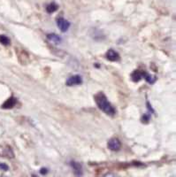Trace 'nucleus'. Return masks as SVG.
I'll list each match as a JSON object with an SVG mask.
<instances>
[{
	"label": "nucleus",
	"instance_id": "ddd939ff",
	"mask_svg": "<svg viewBox=\"0 0 176 177\" xmlns=\"http://www.w3.org/2000/svg\"><path fill=\"white\" fill-rule=\"evenodd\" d=\"M0 43H1L3 45L7 46V45H9V44L11 43V41H10L9 37L5 36V35H0Z\"/></svg>",
	"mask_w": 176,
	"mask_h": 177
},
{
	"label": "nucleus",
	"instance_id": "7ed1b4c3",
	"mask_svg": "<svg viewBox=\"0 0 176 177\" xmlns=\"http://www.w3.org/2000/svg\"><path fill=\"white\" fill-rule=\"evenodd\" d=\"M56 22H57L58 27H59V29L62 32H66L68 30V28L70 27V22L68 20H66V19L62 18V17L58 18Z\"/></svg>",
	"mask_w": 176,
	"mask_h": 177
},
{
	"label": "nucleus",
	"instance_id": "423d86ee",
	"mask_svg": "<svg viewBox=\"0 0 176 177\" xmlns=\"http://www.w3.org/2000/svg\"><path fill=\"white\" fill-rule=\"evenodd\" d=\"M106 58L110 61H118L120 59V55H119V53L116 51H114L113 49H110L106 52Z\"/></svg>",
	"mask_w": 176,
	"mask_h": 177
},
{
	"label": "nucleus",
	"instance_id": "39448f33",
	"mask_svg": "<svg viewBox=\"0 0 176 177\" xmlns=\"http://www.w3.org/2000/svg\"><path fill=\"white\" fill-rule=\"evenodd\" d=\"M82 79L79 74L76 75H73L71 77H69L66 81V85L67 86H74V85H79L82 84Z\"/></svg>",
	"mask_w": 176,
	"mask_h": 177
},
{
	"label": "nucleus",
	"instance_id": "2eb2a0df",
	"mask_svg": "<svg viewBox=\"0 0 176 177\" xmlns=\"http://www.w3.org/2000/svg\"><path fill=\"white\" fill-rule=\"evenodd\" d=\"M9 169L8 166L4 163H0V170H3V171H7Z\"/></svg>",
	"mask_w": 176,
	"mask_h": 177
},
{
	"label": "nucleus",
	"instance_id": "6e6552de",
	"mask_svg": "<svg viewBox=\"0 0 176 177\" xmlns=\"http://www.w3.org/2000/svg\"><path fill=\"white\" fill-rule=\"evenodd\" d=\"M16 102H17L16 98H14L13 97H12V98H10L8 100H6L2 105V108L3 109H11V108H12L16 105Z\"/></svg>",
	"mask_w": 176,
	"mask_h": 177
},
{
	"label": "nucleus",
	"instance_id": "9d476101",
	"mask_svg": "<svg viewBox=\"0 0 176 177\" xmlns=\"http://www.w3.org/2000/svg\"><path fill=\"white\" fill-rule=\"evenodd\" d=\"M58 9V4L55 2H51L46 5V12L48 13H53Z\"/></svg>",
	"mask_w": 176,
	"mask_h": 177
},
{
	"label": "nucleus",
	"instance_id": "0eeeda50",
	"mask_svg": "<svg viewBox=\"0 0 176 177\" xmlns=\"http://www.w3.org/2000/svg\"><path fill=\"white\" fill-rule=\"evenodd\" d=\"M71 167L72 168L74 169V174L77 176H81L82 175V167L80 163L76 162V161H71Z\"/></svg>",
	"mask_w": 176,
	"mask_h": 177
},
{
	"label": "nucleus",
	"instance_id": "4468645a",
	"mask_svg": "<svg viewBox=\"0 0 176 177\" xmlns=\"http://www.w3.org/2000/svg\"><path fill=\"white\" fill-rule=\"evenodd\" d=\"M150 121V115L149 114H144V116H142V121L144 123H148V121Z\"/></svg>",
	"mask_w": 176,
	"mask_h": 177
},
{
	"label": "nucleus",
	"instance_id": "f03ea898",
	"mask_svg": "<svg viewBox=\"0 0 176 177\" xmlns=\"http://www.w3.org/2000/svg\"><path fill=\"white\" fill-rule=\"evenodd\" d=\"M107 146H108V148L111 151H113V152H118L121 148V143H120V141L118 138L113 137V138H111L108 141Z\"/></svg>",
	"mask_w": 176,
	"mask_h": 177
},
{
	"label": "nucleus",
	"instance_id": "dca6fc26",
	"mask_svg": "<svg viewBox=\"0 0 176 177\" xmlns=\"http://www.w3.org/2000/svg\"><path fill=\"white\" fill-rule=\"evenodd\" d=\"M48 172H49V170H48L46 168H41V169H40V174H41V175H43V176H45V175H47V174H48Z\"/></svg>",
	"mask_w": 176,
	"mask_h": 177
},
{
	"label": "nucleus",
	"instance_id": "f8f14e48",
	"mask_svg": "<svg viewBox=\"0 0 176 177\" xmlns=\"http://www.w3.org/2000/svg\"><path fill=\"white\" fill-rule=\"evenodd\" d=\"M143 78H144L147 81V82H149L151 84H153L156 82V80H157V78L155 76L151 75V74H149L146 72H143Z\"/></svg>",
	"mask_w": 176,
	"mask_h": 177
},
{
	"label": "nucleus",
	"instance_id": "20e7f679",
	"mask_svg": "<svg viewBox=\"0 0 176 177\" xmlns=\"http://www.w3.org/2000/svg\"><path fill=\"white\" fill-rule=\"evenodd\" d=\"M0 156L1 157H5L8 159H12L14 158L13 152L10 146H1L0 145Z\"/></svg>",
	"mask_w": 176,
	"mask_h": 177
},
{
	"label": "nucleus",
	"instance_id": "a211bd4d",
	"mask_svg": "<svg viewBox=\"0 0 176 177\" xmlns=\"http://www.w3.org/2000/svg\"><path fill=\"white\" fill-rule=\"evenodd\" d=\"M32 177H38L37 176H35V175H32Z\"/></svg>",
	"mask_w": 176,
	"mask_h": 177
},
{
	"label": "nucleus",
	"instance_id": "f257e3e1",
	"mask_svg": "<svg viewBox=\"0 0 176 177\" xmlns=\"http://www.w3.org/2000/svg\"><path fill=\"white\" fill-rule=\"evenodd\" d=\"M95 101L97 105L98 106L99 109H101L105 113L110 115V116H114L116 113L115 108L111 105V103L108 101V99L106 98L105 95L102 92L97 93V95H95L94 97Z\"/></svg>",
	"mask_w": 176,
	"mask_h": 177
},
{
	"label": "nucleus",
	"instance_id": "f3484780",
	"mask_svg": "<svg viewBox=\"0 0 176 177\" xmlns=\"http://www.w3.org/2000/svg\"><path fill=\"white\" fill-rule=\"evenodd\" d=\"M104 177H117L114 174H112V173H109V174H106Z\"/></svg>",
	"mask_w": 176,
	"mask_h": 177
},
{
	"label": "nucleus",
	"instance_id": "9b49d317",
	"mask_svg": "<svg viewBox=\"0 0 176 177\" xmlns=\"http://www.w3.org/2000/svg\"><path fill=\"white\" fill-rule=\"evenodd\" d=\"M142 78H143V72L142 71L136 70V71L133 72L132 74H131V79L135 82H138Z\"/></svg>",
	"mask_w": 176,
	"mask_h": 177
},
{
	"label": "nucleus",
	"instance_id": "1a4fd4ad",
	"mask_svg": "<svg viewBox=\"0 0 176 177\" xmlns=\"http://www.w3.org/2000/svg\"><path fill=\"white\" fill-rule=\"evenodd\" d=\"M47 39L50 42L53 43L55 44H59L61 43V37L56 34H49L47 35Z\"/></svg>",
	"mask_w": 176,
	"mask_h": 177
}]
</instances>
